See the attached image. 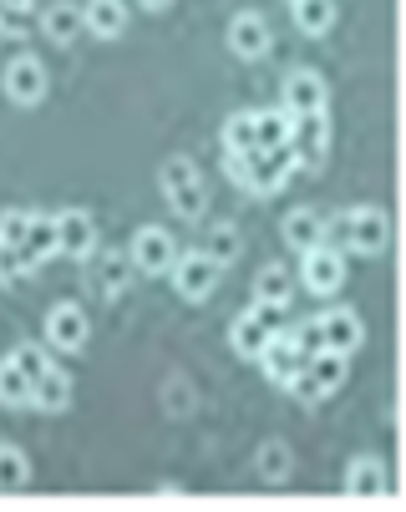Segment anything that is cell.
<instances>
[{
  "instance_id": "cell-13",
  "label": "cell",
  "mask_w": 406,
  "mask_h": 512,
  "mask_svg": "<svg viewBox=\"0 0 406 512\" xmlns=\"http://www.w3.org/2000/svg\"><path fill=\"white\" fill-rule=\"evenodd\" d=\"M229 51L244 56V61H259V56L269 51V26H264V16H254V11L234 16V21H229Z\"/></svg>"
},
{
  "instance_id": "cell-32",
  "label": "cell",
  "mask_w": 406,
  "mask_h": 512,
  "mask_svg": "<svg viewBox=\"0 0 406 512\" xmlns=\"http://www.w3.org/2000/svg\"><path fill=\"white\" fill-rule=\"evenodd\" d=\"M285 335L295 340V350H300L305 360L325 350V330H320V320H300V325H285Z\"/></svg>"
},
{
  "instance_id": "cell-15",
  "label": "cell",
  "mask_w": 406,
  "mask_h": 512,
  "mask_svg": "<svg viewBox=\"0 0 406 512\" xmlns=\"http://www.w3.org/2000/svg\"><path fill=\"white\" fill-rule=\"evenodd\" d=\"M320 330H325V350H341V355H351V350L366 340V325H361L356 310H330V315L320 320Z\"/></svg>"
},
{
  "instance_id": "cell-16",
  "label": "cell",
  "mask_w": 406,
  "mask_h": 512,
  "mask_svg": "<svg viewBox=\"0 0 406 512\" xmlns=\"http://www.w3.org/2000/svg\"><path fill=\"white\" fill-rule=\"evenodd\" d=\"M82 21H87V31H92L97 41H112V36L127 31V6H122V0H87Z\"/></svg>"
},
{
  "instance_id": "cell-5",
  "label": "cell",
  "mask_w": 406,
  "mask_h": 512,
  "mask_svg": "<svg viewBox=\"0 0 406 512\" xmlns=\"http://www.w3.org/2000/svg\"><path fill=\"white\" fill-rule=\"evenodd\" d=\"M178 259V239L168 229H138L132 234V269H143V274H168Z\"/></svg>"
},
{
  "instance_id": "cell-10",
  "label": "cell",
  "mask_w": 406,
  "mask_h": 512,
  "mask_svg": "<svg viewBox=\"0 0 406 512\" xmlns=\"http://www.w3.org/2000/svg\"><path fill=\"white\" fill-rule=\"evenodd\" d=\"M254 360H264V376L275 381V386H290V376L305 365V355L295 350V340H290L285 330H280V335H269V340H264V350H259Z\"/></svg>"
},
{
  "instance_id": "cell-28",
  "label": "cell",
  "mask_w": 406,
  "mask_h": 512,
  "mask_svg": "<svg viewBox=\"0 0 406 512\" xmlns=\"http://www.w3.org/2000/svg\"><path fill=\"white\" fill-rule=\"evenodd\" d=\"M290 467H295V457H290L285 442H264V447H259V477H264V482H285Z\"/></svg>"
},
{
  "instance_id": "cell-33",
  "label": "cell",
  "mask_w": 406,
  "mask_h": 512,
  "mask_svg": "<svg viewBox=\"0 0 406 512\" xmlns=\"http://www.w3.org/2000/svg\"><path fill=\"white\" fill-rule=\"evenodd\" d=\"M26 224H31V213H26V208H11V213H0V244L21 249V239H26Z\"/></svg>"
},
{
  "instance_id": "cell-6",
  "label": "cell",
  "mask_w": 406,
  "mask_h": 512,
  "mask_svg": "<svg viewBox=\"0 0 406 512\" xmlns=\"http://www.w3.org/2000/svg\"><path fill=\"white\" fill-rule=\"evenodd\" d=\"M300 279H305L310 295H335V289L346 284V254H335V249H325V244L305 249V269H300Z\"/></svg>"
},
{
  "instance_id": "cell-3",
  "label": "cell",
  "mask_w": 406,
  "mask_h": 512,
  "mask_svg": "<svg viewBox=\"0 0 406 512\" xmlns=\"http://www.w3.org/2000/svg\"><path fill=\"white\" fill-rule=\"evenodd\" d=\"M325 148H330V127H325V112H295L290 117V153L300 168H320L325 163Z\"/></svg>"
},
{
  "instance_id": "cell-31",
  "label": "cell",
  "mask_w": 406,
  "mask_h": 512,
  "mask_svg": "<svg viewBox=\"0 0 406 512\" xmlns=\"http://www.w3.org/2000/svg\"><path fill=\"white\" fill-rule=\"evenodd\" d=\"M168 203H173V213H178V218H198V213H203V203H209V198H203V178H193V183L173 188V193H168Z\"/></svg>"
},
{
  "instance_id": "cell-7",
  "label": "cell",
  "mask_w": 406,
  "mask_h": 512,
  "mask_svg": "<svg viewBox=\"0 0 406 512\" xmlns=\"http://www.w3.org/2000/svg\"><path fill=\"white\" fill-rule=\"evenodd\" d=\"M346 224H351V249H356V254H381V249L391 244V218H386L376 203L351 208Z\"/></svg>"
},
{
  "instance_id": "cell-9",
  "label": "cell",
  "mask_w": 406,
  "mask_h": 512,
  "mask_svg": "<svg viewBox=\"0 0 406 512\" xmlns=\"http://www.w3.org/2000/svg\"><path fill=\"white\" fill-rule=\"evenodd\" d=\"M21 264L26 274L41 269L46 259H56V213H31V224H26V239H21Z\"/></svg>"
},
{
  "instance_id": "cell-20",
  "label": "cell",
  "mask_w": 406,
  "mask_h": 512,
  "mask_svg": "<svg viewBox=\"0 0 406 512\" xmlns=\"http://www.w3.org/2000/svg\"><path fill=\"white\" fill-rule=\"evenodd\" d=\"M290 269L285 264H264L259 279H254V300H269V305H290Z\"/></svg>"
},
{
  "instance_id": "cell-4",
  "label": "cell",
  "mask_w": 406,
  "mask_h": 512,
  "mask_svg": "<svg viewBox=\"0 0 406 512\" xmlns=\"http://www.w3.org/2000/svg\"><path fill=\"white\" fill-rule=\"evenodd\" d=\"M92 249H97V218L87 208H61L56 213V254L82 264Z\"/></svg>"
},
{
  "instance_id": "cell-35",
  "label": "cell",
  "mask_w": 406,
  "mask_h": 512,
  "mask_svg": "<svg viewBox=\"0 0 406 512\" xmlns=\"http://www.w3.org/2000/svg\"><path fill=\"white\" fill-rule=\"evenodd\" d=\"M193 178H198V168H193L188 158L163 163V193H173V188H183V183H193Z\"/></svg>"
},
{
  "instance_id": "cell-17",
  "label": "cell",
  "mask_w": 406,
  "mask_h": 512,
  "mask_svg": "<svg viewBox=\"0 0 406 512\" xmlns=\"http://www.w3.org/2000/svg\"><path fill=\"white\" fill-rule=\"evenodd\" d=\"M31 406H41V411H66V406H72V376H66L61 365H51L46 376L31 381Z\"/></svg>"
},
{
  "instance_id": "cell-19",
  "label": "cell",
  "mask_w": 406,
  "mask_h": 512,
  "mask_svg": "<svg viewBox=\"0 0 406 512\" xmlns=\"http://www.w3.org/2000/svg\"><path fill=\"white\" fill-rule=\"evenodd\" d=\"M320 229H325V218H320L315 208H295V213L285 218V229H280V234H285V244H290V249H300V254H305V249H315V244H320Z\"/></svg>"
},
{
  "instance_id": "cell-30",
  "label": "cell",
  "mask_w": 406,
  "mask_h": 512,
  "mask_svg": "<svg viewBox=\"0 0 406 512\" xmlns=\"http://www.w3.org/2000/svg\"><path fill=\"white\" fill-rule=\"evenodd\" d=\"M11 365L26 376V381H36V376H46L51 371V355L41 350V345H31V340H21L16 350H11Z\"/></svg>"
},
{
  "instance_id": "cell-22",
  "label": "cell",
  "mask_w": 406,
  "mask_h": 512,
  "mask_svg": "<svg viewBox=\"0 0 406 512\" xmlns=\"http://www.w3.org/2000/svg\"><path fill=\"white\" fill-rule=\"evenodd\" d=\"M254 137H259V148H280V142H290V112L285 107L254 112Z\"/></svg>"
},
{
  "instance_id": "cell-14",
  "label": "cell",
  "mask_w": 406,
  "mask_h": 512,
  "mask_svg": "<svg viewBox=\"0 0 406 512\" xmlns=\"http://www.w3.org/2000/svg\"><path fill=\"white\" fill-rule=\"evenodd\" d=\"M330 92H325V77H315V71H295V77H285V112H325Z\"/></svg>"
},
{
  "instance_id": "cell-8",
  "label": "cell",
  "mask_w": 406,
  "mask_h": 512,
  "mask_svg": "<svg viewBox=\"0 0 406 512\" xmlns=\"http://www.w3.org/2000/svg\"><path fill=\"white\" fill-rule=\"evenodd\" d=\"M87 335H92L87 310H82V305H72V300H61V305L46 315V340H51L56 350H82V345H87Z\"/></svg>"
},
{
  "instance_id": "cell-37",
  "label": "cell",
  "mask_w": 406,
  "mask_h": 512,
  "mask_svg": "<svg viewBox=\"0 0 406 512\" xmlns=\"http://www.w3.org/2000/svg\"><path fill=\"white\" fill-rule=\"evenodd\" d=\"M224 168H229V178L244 188V158H234V153H229V163H224Z\"/></svg>"
},
{
  "instance_id": "cell-38",
  "label": "cell",
  "mask_w": 406,
  "mask_h": 512,
  "mask_svg": "<svg viewBox=\"0 0 406 512\" xmlns=\"http://www.w3.org/2000/svg\"><path fill=\"white\" fill-rule=\"evenodd\" d=\"M0 6H6V11H31L36 0H0Z\"/></svg>"
},
{
  "instance_id": "cell-2",
  "label": "cell",
  "mask_w": 406,
  "mask_h": 512,
  "mask_svg": "<svg viewBox=\"0 0 406 512\" xmlns=\"http://www.w3.org/2000/svg\"><path fill=\"white\" fill-rule=\"evenodd\" d=\"M168 274H173V284H178V295L198 305V300H209L214 289H219V274H224V269L203 254V249H193V254H178Z\"/></svg>"
},
{
  "instance_id": "cell-1",
  "label": "cell",
  "mask_w": 406,
  "mask_h": 512,
  "mask_svg": "<svg viewBox=\"0 0 406 512\" xmlns=\"http://www.w3.org/2000/svg\"><path fill=\"white\" fill-rule=\"evenodd\" d=\"M295 173V153H290V142H280V148H254L244 153V188L249 193H275L285 188Z\"/></svg>"
},
{
  "instance_id": "cell-21",
  "label": "cell",
  "mask_w": 406,
  "mask_h": 512,
  "mask_svg": "<svg viewBox=\"0 0 406 512\" xmlns=\"http://www.w3.org/2000/svg\"><path fill=\"white\" fill-rule=\"evenodd\" d=\"M295 26L305 36H325L335 26V0H295Z\"/></svg>"
},
{
  "instance_id": "cell-23",
  "label": "cell",
  "mask_w": 406,
  "mask_h": 512,
  "mask_svg": "<svg viewBox=\"0 0 406 512\" xmlns=\"http://www.w3.org/2000/svg\"><path fill=\"white\" fill-rule=\"evenodd\" d=\"M26 477H31L26 452H21V447H11V442H0V492H21V487H26Z\"/></svg>"
},
{
  "instance_id": "cell-27",
  "label": "cell",
  "mask_w": 406,
  "mask_h": 512,
  "mask_svg": "<svg viewBox=\"0 0 406 512\" xmlns=\"http://www.w3.org/2000/svg\"><path fill=\"white\" fill-rule=\"evenodd\" d=\"M264 340H269V330H264V325H259L254 315H239V320L229 325V345H234L239 355H249V360H254V355L264 350Z\"/></svg>"
},
{
  "instance_id": "cell-18",
  "label": "cell",
  "mask_w": 406,
  "mask_h": 512,
  "mask_svg": "<svg viewBox=\"0 0 406 512\" xmlns=\"http://www.w3.org/2000/svg\"><path fill=\"white\" fill-rule=\"evenodd\" d=\"M391 482H386V467L376 462V457H356L351 462V472H346V492L351 497H381Z\"/></svg>"
},
{
  "instance_id": "cell-26",
  "label": "cell",
  "mask_w": 406,
  "mask_h": 512,
  "mask_svg": "<svg viewBox=\"0 0 406 512\" xmlns=\"http://www.w3.org/2000/svg\"><path fill=\"white\" fill-rule=\"evenodd\" d=\"M224 148H229L234 158H244V153L259 148V137H254V112H234V117L224 122Z\"/></svg>"
},
{
  "instance_id": "cell-39",
  "label": "cell",
  "mask_w": 406,
  "mask_h": 512,
  "mask_svg": "<svg viewBox=\"0 0 406 512\" xmlns=\"http://www.w3.org/2000/svg\"><path fill=\"white\" fill-rule=\"evenodd\" d=\"M143 6H148V11H158V6H168V0H143Z\"/></svg>"
},
{
  "instance_id": "cell-29",
  "label": "cell",
  "mask_w": 406,
  "mask_h": 512,
  "mask_svg": "<svg viewBox=\"0 0 406 512\" xmlns=\"http://www.w3.org/2000/svg\"><path fill=\"white\" fill-rule=\"evenodd\" d=\"M97 284H102V295H122V289L132 284V259L107 254V259H102V269H97Z\"/></svg>"
},
{
  "instance_id": "cell-11",
  "label": "cell",
  "mask_w": 406,
  "mask_h": 512,
  "mask_svg": "<svg viewBox=\"0 0 406 512\" xmlns=\"http://www.w3.org/2000/svg\"><path fill=\"white\" fill-rule=\"evenodd\" d=\"M6 92L21 102V107H36L46 97V66L36 56H16L11 71H6Z\"/></svg>"
},
{
  "instance_id": "cell-12",
  "label": "cell",
  "mask_w": 406,
  "mask_h": 512,
  "mask_svg": "<svg viewBox=\"0 0 406 512\" xmlns=\"http://www.w3.org/2000/svg\"><path fill=\"white\" fill-rule=\"evenodd\" d=\"M41 31H46V41H56V46H72V41L87 31L82 6H77V0H51V6L41 11Z\"/></svg>"
},
{
  "instance_id": "cell-34",
  "label": "cell",
  "mask_w": 406,
  "mask_h": 512,
  "mask_svg": "<svg viewBox=\"0 0 406 512\" xmlns=\"http://www.w3.org/2000/svg\"><path fill=\"white\" fill-rule=\"evenodd\" d=\"M285 310H290V305H269V300H254V310H249V315H254V320H259L269 335H280V330H285Z\"/></svg>"
},
{
  "instance_id": "cell-36",
  "label": "cell",
  "mask_w": 406,
  "mask_h": 512,
  "mask_svg": "<svg viewBox=\"0 0 406 512\" xmlns=\"http://www.w3.org/2000/svg\"><path fill=\"white\" fill-rule=\"evenodd\" d=\"M26 274V264H21V254L11 249V244H0V284H16Z\"/></svg>"
},
{
  "instance_id": "cell-25",
  "label": "cell",
  "mask_w": 406,
  "mask_h": 512,
  "mask_svg": "<svg viewBox=\"0 0 406 512\" xmlns=\"http://www.w3.org/2000/svg\"><path fill=\"white\" fill-rule=\"evenodd\" d=\"M0 406H16V411H26V406H31V381L11 365V355L0 360Z\"/></svg>"
},
{
  "instance_id": "cell-24",
  "label": "cell",
  "mask_w": 406,
  "mask_h": 512,
  "mask_svg": "<svg viewBox=\"0 0 406 512\" xmlns=\"http://www.w3.org/2000/svg\"><path fill=\"white\" fill-rule=\"evenodd\" d=\"M239 244H244V239H239V229H234V224H214V229H209V239H203V254H209V259L224 269V264H234V259H239Z\"/></svg>"
}]
</instances>
